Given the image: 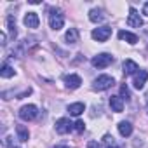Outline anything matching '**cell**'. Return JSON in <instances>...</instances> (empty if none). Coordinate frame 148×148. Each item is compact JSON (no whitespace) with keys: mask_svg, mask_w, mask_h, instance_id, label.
I'll list each match as a JSON object with an SVG mask.
<instances>
[{"mask_svg":"<svg viewBox=\"0 0 148 148\" xmlns=\"http://www.w3.org/2000/svg\"><path fill=\"white\" fill-rule=\"evenodd\" d=\"M37 113H38V110H37L35 105H25V106H21V110H19V117H21L23 120H33V119L37 117Z\"/></svg>","mask_w":148,"mask_h":148,"instance_id":"5b68a950","label":"cell"},{"mask_svg":"<svg viewBox=\"0 0 148 148\" xmlns=\"http://www.w3.org/2000/svg\"><path fill=\"white\" fill-rule=\"evenodd\" d=\"M146 80H148V71L146 70H139L136 75H134V87L136 89H143L145 87V84H146Z\"/></svg>","mask_w":148,"mask_h":148,"instance_id":"ba28073f","label":"cell"},{"mask_svg":"<svg viewBox=\"0 0 148 148\" xmlns=\"http://www.w3.org/2000/svg\"><path fill=\"white\" fill-rule=\"evenodd\" d=\"M103 143H105L108 148H113V146H115V141H113V138H112V136H108V134L103 138Z\"/></svg>","mask_w":148,"mask_h":148,"instance_id":"7402d4cb","label":"cell"},{"mask_svg":"<svg viewBox=\"0 0 148 148\" xmlns=\"http://www.w3.org/2000/svg\"><path fill=\"white\" fill-rule=\"evenodd\" d=\"M64 84L68 89H79L80 84H82V79L79 75H75V73H70V75L64 77Z\"/></svg>","mask_w":148,"mask_h":148,"instance_id":"9c48e42d","label":"cell"},{"mask_svg":"<svg viewBox=\"0 0 148 148\" xmlns=\"http://www.w3.org/2000/svg\"><path fill=\"white\" fill-rule=\"evenodd\" d=\"M49 25H51V28H52L54 32H58V30L63 28L64 18H63L61 11H58V9H52V11H51V14H49Z\"/></svg>","mask_w":148,"mask_h":148,"instance_id":"7a4b0ae2","label":"cell"},{"mask_svg":"<svg viewBox=\"0 0 148 148\" xmlns=\"http://www.w3.org/2000/svg\"><path fill=\"white\" fill-rule=\"evenodd\" d=\"M73 125H75V124H71L68 119H59L56 122V132L58 134H66V132H70L73 129Z\"/></svg>","mask_w":148,"mask_h":148,"instance_id":"52a82bcc","label":"cell"},{"mask_svg":"<svg viewBox=\"0 0 148 148\" xmlns=\"http://www.w3.org/2000/svg\"><path fill=\"white\" fill-rule=\"evenodd\" d=\"M119 132H120V136H124V138H127V136H131L132 134V124L131 122H120L119 124Z\"/></svg>","mask_w":148,"mask_h":148,"instance_id":"9a60e30c","label":"cell"},{"mask_svg":"<svg viewBox=\"0 0 148 148\" xmlns=\"http://www.w3.org/2000/svg\"><path fill=\"white\" fill-rule=\"evenodd\" d=\"M0 75H2L4 79H11V77H14V68H12L11 64L4 63L2 68H0Z\"/></svg>","mask_w":148,"mask_h":148,"instance_id":"e0dca14e","label":"cell"},{"mask_svg":"<svg viewBox=\"0 0 148 148\" xmlns=\"http://www.w3.org/2000/svg\"><path fill=\"white\" fill-rule=\"evenodd\" d=\"M120 98H122V99H131V92H129V89H127L125 84L120 87Z\"/></svg>","mask_w":148,"mask_h":148,"instance_id":"44dd1931","label":"cell"},{"mask_svg":"<svg viewBox=\"0 0 148 148\" xmlns=\"http://www.w3.org/2000/svg\"><path fill=\"white\" fill-rule=\"evenodd\" d=\"M146 112H148V106H146Z\"/></svg>","mask_w":148,"mask_h":148,"instance_id":"83f0119b","label":"cell"},{"mask_svg":"<svg viewBox=\"0 0 148 148\" xmlns=\"http://www.w3.org/2000/svg\"><path fill=\"white\" fill-rule=\"evenodd\" d=\"M91 35H92V38L98 40V42H106V40L110 38V35H112V28H110V26H101V28L92 30Z\"/></svg>","mask_w":148,"mask_h":148,"instance_id":"277c9868","label":"cell"},{"mask_svg":"<svg viewBox=\"0 0 148 148\" xmlns=\"http://www.w3.org/2000/svg\"><path fill=\"white\" fill-rule=\"evenodd\" d=\"M112 63H113V56L106 54V52H101V54H98V56L92 58V66H96V68H106Z\"/></svg>","mask_w":148,"mask_h":148,"instance_id":"3957f363","label":"cell"},{"mask_svg":"<svg viewBox=\"0 0 148 148\" xmlns=\"http://www.w3.org/2000/svg\"><path fill=\"white\" fill-rule=\"evenodd\" d=\"M87 148H101V145L98 141H89L87 143Z\"/></svg>","mask_w":148,"mask_h":148,"instance_id":"cb8c5ba5","label":"cell"},{"mask_svg":"<svg viewBox=\"0 0 148 148\" xmlns=\"http://www.w3.org/2000/svg\"><path fill=\"white\" fill-rule=\"evenodd\" d=\"M64 38H66L68 44H77V42H79V30H77V28H70V30L66 32Z\"/></svg>","mask_w":148,"mask_h":148,"instance_id":"2e32d148","label":"cell"},{"mask_svg":"<svg viewBox=\"0 0 148 148\" xmlns=\"http://www.w3.org/2000/svg\"><path fill=\"white\" fill-rule=\"evenodd\" d=\"M122 68H124V73H125V75H136V73H138V64L132 61V59H125L124 61V64H122Z\"/></svg>","mask_w":148,"mask_h":148,"instance_id":"8fae6325","label":"cell"},{"mask_svg":"<svg viewBox=\"0 0 148 148\" xmlns=\"http://www.w3.org/2000/svg\"><path fill=\"white\" fill-rule=\"evenodd\" d=\"M110 106H112L113 112L120 113V112L124 110V99H122L120 96H112V98H110Z\"/></svg>","mask_w":148,"mask_h":148,"instance_id":"7c38bea8","label":"cell"},{"mask_svg":"<svg viewBox=\"0 0 148 148\" xmlns=\"http://www.w3.org/2000/svg\"><path fill=\"white\" fill-rule=\"evenodd\" d=\"M127 25L131 26V28H141L143 26V19L139 18V14H138V11L136 9H129V16H127Z\"/></svg>","mask_w":148,"mask_h":148,"instance_id":"8992f818","label":"cell"},{"mask_svg":"<svg viewBox=\"0 0 148 148\" xmlns=\"http://www.w3.org/2000/svg\"><path fill=\"white\" fill-rule=\"evenodd\" d=\"M0 44H2V45H5L7 42H5V33L2 32V33H0Z\"/></svg>","mask_w":148,"mask_h":148,"instance_id":"d4e9b609","label":"cell"},{"mask_svg":"<svg viewBox=\"0 0 148 148\" xmlns=\"http://www.w3.org/2000/svg\"><path fill=\"white\" fill-rule=\"evenodd\" d=\"M119 38H120V40H125L127 44H136V42H138V35H134V33H131V32H125V30L119 32Z\"/></svg>","mask_w":148,"mask_h":148,"instance_id":"5bb4252c","label":"cell"},{"mask_svg":"<svg viewBox=\"0 0 148 148\" xmlns=\"http://www.w3.org/2000/svg\"><path fill=\"white\" fill-rule=\"evenodd\" d=\"M7 26H9V30H11V37H16V23H14L12 16L7 18Z\"/></svg>","mask_w":148,"mask_h":148,"instance_id":"ffe728a7","label":"cell"},{"mask_svg":"<svg viewBox=\"0 0 148 148\" xmlns=\"http://www.w3.org/2000/svg\"><path fill=\"white\" fill-rule=\"evenodd\" d=\"M113 148H117V146H113Z\"/></svg>","mask_w":148,"mask_h":148,"instance_id":"f1b7e54d","label":"cell"},{"mask_svg":"<svg viewBox=\"0 0 148 148\" xmlns=\"http://www.w3.org/2000/svg\"><path fill=\"white\" fill-rule=\"evenodd\" d=\"M89 19H91L92 23H101V21L105 19V14H103V11H99V9H92V11L89 12Z\"/></svg>","mask_w":148,"mask_h":148,"instance_id":"ac0fdd59","label":"cell"},{"mask_svg":"<svg viewBox=\"0 0 148 148\" xmlns=\"http://www.w3.org/2000/svg\"><path fill=\"white\" fill-rule=\"evenodd\" d=\"M54 148H73V146H68V145H58V146H54Z\"/></svg>","mask_w":148,"mask_h":148,"instance_id":"4316f807","label":"cell"},{"mask_svg":"<svg viewBox=\"0 0 148 148\" xmlns=\"http://www.w3.org/2000/svg\"><path fill=\"white\" fill-rule=\"evenodd\" d=\"M16 132H18V138H19V141H28V138H30V132H28V129H26L25 125H18V127H16Z\"/></svg>","mask_w":148,"mask_h":148,"instance_id":"d6986e66","label":"cell"},{"mask_svg":"<svg viewBox=\"0 0 148 148\" xmlns=\"http://www.w3.org/2000/svg\"><path fill=\"white\" fill-rule=\"evenodd\" d=\"M143 14H145V16H148V2L143 5Z\"/></svg>","mask_w":148,"mask_h":148,"instance_id":"484cf974","label":"cell"},{"mask_svg":"<svg viewBox=\"0 0 148 148\" xmlns=\"http://www.w3.org/2000/svg\"><path fill=\"white\" fill-rule=\"evenodd\" d=\"M84 129H86V124H84L82 120H77V122H75V131H77V132H84Z\"/></svg>","mask_w":148,"mask_h":148,"instance_id":"603a6c76","label":"cell"},{"mask_svg":"<svg viewBox=\"0 0 148 148\" xmlns=\"http://www.w3.org/2000/svg\"><path fill=\"white\" fill-rule=\"evenodd\" d=\"M113 84H115L113 77H110V75H99V77L94 80L92 89H94V91H106V89H110Z\"/></svg>","mask_w":148,"mask_h":148,"instance_id":"6da1fadb","label":"cell"},{"mask_svg":"<svg viewBox=\"0 0 148 148\" xmlns=\"http://www.w3.org/2000/svg\"><path fill=\"white\" fill-rule=\"evenodd\" d=\"M84 110H86L84 103H73V105H70V106H68V112H70V115H73V117L82 115V113H84Z\"/></svg>","mask_w":148,"mask_h":148,"instance_id":"4fadbf2b","label":"cell"},{"mask_svg":"<svg viewBox=\"0 0 148 148\" xmlns=\"http://www.w3.org/2000/svg\"><path fill=\"white\" fill-rule=\"evenodd\" d=\"M23 21H25V25H26L28 28H38V25H40V19H38L37 12H28Z\"/></svg>","mask_w":148,"mask_h":148,"instance_id":"30bf717a","label":"cell"}]
</instances>
